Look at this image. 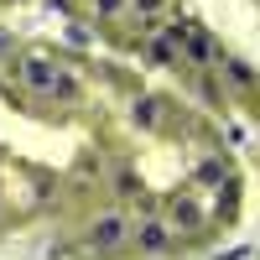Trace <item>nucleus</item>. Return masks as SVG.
Here are the masks:
<instances>
[{
    "instance_id": "1",
    "label": "nucleus",
    "mask_w": 260,
    "mask_h": 260,
    "mask_svg": "<svg viewBox=\"0 0 260 260\" xmlns=\"http://www.w3.org/2000/svg\"><path fill=\"white\" fill-rule=\"evenodd\" d=\"M21 83H26L31 94H62V99H73V94H78V83H73V78H62L47 57H26V62H21Z\"/></svg>"
},
{
    "instance_id": "2",
    "label": "nucleus",
    "mask_w": 260,
    "mask_h": 260,
    "mask_svg": "<svg viewBox=\"0 0 260 260\" xmlns=\"http://www.w3.org/2000/svg\"><path fill=\"white\" fill-rule=\"evenodd\" d=\"M125 240H130V219L125 213H104V219L89 224V250L94 255H115Z\"/></svg>"
},
{
    "instance_id": "3",
    "label": "nucleus",
    "mask_w": 260,
    "mask_h": 260,
    "mask_svg": "<svg viewBox=\"0 0 260 260\" xmlns=\"http://www.w3.org/2000/svg\"><path fill=\"white\" fill-rule=\"evenodd\" d=\"M146 255H167L172 250V224L167 219H146V224H136V234H130Z\"/></svg>"
},
{
    "instance_id": "4",
    "label": "nucleus",
    "mask_w": 260,
    "mask_h": 260,
    "mask_svg": "<svg viewBox=\"0 0 260 260\" xmlns=\"http://www.w3.org/2000/svg\"><path fill=\"white\" fill-rule=\"evenodd\" d=\"M177 52H182V62H198V68H213V62H219V47H213L208 31H187Z\"/></svg>"
},
{
    "instance_id": "5",
    "label": "nucleus",
    "mask_w": 260,
    "mask_h": 260,
    "mask_svg": "<svg viewBox=\"0 0 260 260\" xmlns=\"http://www.w3.org/2000/svg\"><path fill=\"white\" fill-rule=\"evenodd\" d=\"M146 57L156 62V68H177L182 52H177V42H167L161 31H146Z\"/></svg>"
},
{
    "instance_id": "6",
    "label": "nucleus",
    "mask_w": 260,
    "mask_h": 260,
    "mask_svg": "<svg viewBox=\"0 0 260 260\" xmlns=\"http://www.w3.org/2000/svg\"><path fill=\"white\" fill-rule=\"evenodd\" d=\"M136 125H161V99H136Z\"/></svg>"
},
{
    "instance_id": "7",
    "label": "nucleus",
    "mask_w": 260,
    "mask_h": 260,
    "mask_svg": "<svg viewBox=\"0 0 260 260\" xmlns=\"http://www.w3.org/2000/svg\"><path fill=\"white\" fill-rule=\"evenodd\" d=\"M198 219H203V213L192 208V203H172V224H182V229H198Z\"/></svg>"
},
{
    "instance_id": "8",
    "label": "nucleus",
    "mask_w": 260,
    "mask_h": 260,
    "mask_svg": "<svg viewBox=\"0 0 260 260\" xmlns=\"http://www.w3.org/2000/svg\"><path fill=\"white\" fill-rule=\"evenodd\" d=\"M229 78L240 83V89H250V83H255V73H250V62H229Z\"/></svg>"
},
{
    "instance_id": "9",
    "label": "nucleus",
    "mask_w": 260,
    "mask_h": 260,
    "mask_svg": "<svg viewBox=\"0 0 260 260\" xmlns=\"http://www.w3.org/2000/svg\"><path fill=\"white\" fill-rule=\"evenodd\" d=\"M198 177H203V182H219V177H224V161H219V156H208V161L198 167Z\"/></svg>"
},
{
    "instance_id": "10",
    "label": "nucleus",
    "mask_w": 260,
    "mask_h": 260,
    "mask_svg": "<svg viewBox=\"0 0 260 260\" xmlns=\"http://www.w3.org/2000/svg\"><path fill=\"white\" fill-rule=\"evenodd\" d=\"M125 6H130V0H99V16L115 21V16H125Z\"/></svg>"
},
{
    "instance_id": "11",
    "label": "nucleus",
    "mask_w": 260,
    "mask_h": 260,
    "mask_svg": "<svg viewBox=\"0 0 260 260\" xmlns=\"http://www.w3.org/2000/svg\"><path fill=\"white\" fill-rule=\"evenodd\" d=\"M6 203H11V198H6V187H0V213H6Z\"/></svg>"
}]
</instances>
